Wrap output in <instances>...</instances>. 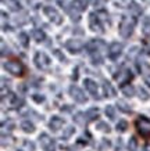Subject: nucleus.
Masks as SVG:
<instances>
[{
	"label": "nucleus",
	"instance_id": "nucleus-1",
	"mask_svg": "<svg viewBox=\"0 0 150 151\" xmlns=\"http://www.w3.org/2000/svg\"><path fill=\"white\" fill-rule=\"evenodd\" d=\"M135 128H136V132L143 139H150V119L149 118H146L145 115L138 116L136 121H135Z\"/></svg>",
	"mask_w": 150,
	"mask_h": 151
},
{
	"label": "nucleus",
	"instance_id": "nucleus-2",
	"mask_svg": "<svg viewBox=\"0 0 150 151\" xmlns=\"http://www.w3.org/2000/svg\"><path fill=\"white\" fill-rule=\"evenodd\" d=\"M3 68L7 72L11 73V75H14V76H22L24 72H25V67L18 60H9V61H6L3 64Z\"/></svg>",
	"mask_w": 150,
	"mask_h": 151
},
{
	"label": "nucleus",
	"instance_id": "nucleus-3",
	"mask_svg": "<svg viewBox=\"0 0 150 151\" xmlns=\"http://www.w3.org/2000/svg\"><path fill=\"white\" fill-rule=\"evenodd\" d=\"M133 28H135V19L132 17H124L121 19V24H120V35L124 39H128L133 32Z\"/></svg>",
	"mask_w": 150,
	"mask_h": 151
},
{
	"label": "nucleus",
	"instance_id": "nucleus-4",
	"mask_svg": "<svg viewBox=\"0 0 150 151\" xmlns=\"http://www.w3.org/2000/svg\"><path fill=\"white\" fill-rule=\"evenodd\" d=\"M39 144H41L43 151H56L57 148V143L53 137H50L47 133H42L39 136Z\"/></svg>",
	"mask_w": 150,
	"mask_h": 151
},
{
	"label": "nucleus",
	"instance_id": "nucleus-5",
	"mask_svg": "<svg viewBox=\"0 0 150 151\" xmlns=\"http://www.w3.org/2000/svg\"><path fill=\"white\" fill-rule=\"evenodd\" d=\"M70 96L74 99V101H77L79 104H85L88 101V97L85 94V92L82 90L81 87L75 86V85H71L70 86Z\"/></svg>",
	"mask_w": 150,
	"mask_h": 151
},
{
	"label": "nucleus",
	"instance_id": "nucleus-6",
	"mask_svg": "<svg viewBox=\"0 0 150 151\" xmlns=\"http://www.w3.org/2000/svg\"><path fill=\"white\" fill-rule=\"evenodd\" d=\"M124 50V45L122 43H118V42H113L111 45L109 46L107 49V54H109V58L110 60H117L121 55Z\"/></svg>",
	"mask_w": 150,
	"mask_h": 151
},
{
	"label": "nucleus",
	"instance_id": "nucleus-7",
	"mask_svg": "<svg viewBox=\"0 0 150 151\" xmlns=\"http://www.w3.org/2000/svg\"><path fill=\"white\" fill-rule=\"evenodd\" d=\"M35 65H36L39 69H47L50 67V58L45 53H42V51H38L36 54H35Z\"/></svg>",
	"mask_w": 150,
	"mask_h": 151
},
{
	"label": "nucleus",
	"instance_id": "nucleus-8",
	"mask_svg": "<svg viewBox=\"0 0 150 151\" xmlns=\"http://www.w3.org/2000/svg\"><path fill=\"white\" fill-rule=\"evenodd\" d=\"M89 27L93 32H103V21L100 19L97 13H92L89 15Z\"/></svg>",
	"mask_w": 150,
	"mask_h": 151
},
{
	"label": "nucleus",
	"instance_id": "nucleus-9",
	"mask_svg": "<svg viewBox=\"0 0 150 151\" xmlns=\"http://www.w3.org/2000/svg\"><path fill=\"white\" fill-rule=\"evenodd\" d=\"M106 49V43L101 39H93V40L88 42L86 45V50L93 54V53H100L101 50H104Z\"/></svg>",
	"mask_w": 150,
	"mask_h": 151
},
{
	"label": "nucleus",
	"instance_id": "nucleus-10",
	"mask_svg": "<svg viewBox=\"0 0 150 151\" xmlns=\"http://www.w3.org/2000/svg\"><path fill=\"white\" fill-rule=\"evenodd\" d=\"M43 13L46 14V17H47V18H49L51 22H54V24H61V21H63V17L60 15V13L54 9V7L46 6L45 9H43Z\"/></svg>",
	"mask_w": 150,
	"mask_h": 151
},
{
	"label": "nucleus",
	"instance_id": "nucleus-11",
	"mask_svg": "<svg viewBox=\"0 0 150 151\" xmlns=\"http://www.w3.org/2000/svg\"><path fill=\"white\" fill-rule=\"evenodd\" d=\"M82 47H83V43H82L79 39H70V40L65 42V49H67L70 53H72V54L79 53V51L82 50Z\"/></svg>",
	"mask_w": 150,
	"mask_h": 151
},
{
	"label": "nucleus",
	"instance_id": "nucleus-12",
	"mask_svg": "<svg viewBox=\"0 0 150 151\" xmlns=\"http://www.w3.org/2000/svg\"><path fill=\"white\" fill-rule=\"evenodd\" d=\"M83 86H85L88 93H89L93 99L99 100L100 97H99V92H97V83H96L93 79H85V81H83Z\"/></svg>",
	"mask_w": 150,
	"mask_h": 151
},
{
	"label": "nucleus",
	"instance_id": "nucleus-13",
	"mask_svg": "<svg viewBox=\"0 0 150 151\" xmlns=\"http://www.w3.org/2000/svg\"><path fill=\"white\" fill-rule=\"evenodd\" d=\"M64 124H65V121L63 118H60V116H51V119H50V122H49V128L51 130L57 132V130H60V129L63 128Z\"/></svg>",
	"mask_w": 150,
	"mask_h": 151
},
{
	"label": "nucleus",
	"instance_id": "nucleus-14",
	"mask_svg": "<svg viewBox=\"0 0 150 151\" xmlns=\"http://www.w3.org/2000/svg\"><path fill=\"white\" fill-rule=\"evenodd\" d=\"M3 3L7 6V9L11 10V11H20L21 10V6H20L18 0H3Z\"/></svg>",
	"mask_w": 150,
	"mask_h": 151
},
{
	"label": "nucleus",
	"instance_id": "nucleus-15",
	"mask_svg": "<svg viewBox=\"0 0 150 151\" xmlns=\"http://www.w3.org/2000/svg\"><path fill=\"white\" fill-rule=\"evenodd\" d=\"M103 90H104V96L106 97H114L115 96V89L111 86V83L104 81L103 82Z\"/></svg>",
	"mask_w": 150,
	"mask_h": 151
},
{
	"label": "nucleus",
	"instance_id": "nucleus-16",
	"mask_svg": "<svg viewBox=\"0 0 150 151\" xmlns=\"http://www.w3.org/2000/svg\"><path fill=\"white\" fill-rule=\"evenodd\" d=\"M20 126H21V129H22V132H25V133H33L35 132V129H36L35 128V125L32 124L31 121H22Z\"/></svg>",
	"mask_w": 150,
	"mask_h": 151
},
{
	"label": "nucleus",
	"instance_id": "nucleus-17",
	"mask_svg": "<svg viewBox=\"0 0 150 151\" xmlns=\"http://www.w3.org/2000/svg\"><path fill=\"white\" fill-rule=\"evenodd\" d=\"M71 6H72V9H75L77 11H83V10L86 9V0H72L71 1Z\"/></svg>",
	"mask_w": 150,
	"mask_h": 151
},
{
	"label": "nucleus",
	"instance_id": "nucleus-18",
	"mask_svg": "<svg viewBox=\"0 0 150 151\" xmlns=\"http://www.w3.org/2000/svg\"><path fill=\"white\" fill-rule=\"evenodd\" d=\"M115 105H117V108H118L120 111H122V112H125V114H131V112H132V108L129 107V104H128L127 101L118 100Z\"/></svg>",
	"mask_w": 150,
	"mask_h": 151
},
{
	"label": "nucleus",
	"instance_id": "nucleus-19",
	"mask_svg": "<svg viewBox=\"0 0 150 151\" xmlns=\"http://www.w3.org/2000/svg\"><path fill=\"white\" fill-rule=\"evenodd\" d=\"M14 143H15V139H14L13 136H10V134L6 136V133H1V146L3 147L14 146Z\"/></svg>",
	"mask_w": 150,
	"mask_h": 151
},
{
	"label": "nucleus",
	"instance_id": "nucleus-20",
	"mask_svg": "<svg viewBox=\"0 0 150 151\" xmlns=\"http://www.w3.org/2000/svg\"><path fill=\"white\" fill-rule=\"evenodd\" d=\"M72 118H74V122L78 124V125H86L88 124V119H86L85 112H77Z\"/></svg>",
	"mask_w": 150,
	"mask_h": 151
},
{
	"label": "nucleus",
	"instance_id": "nucleus-21",
	"mask_svg": "<svg viewBox=\"0 0 150 151\" xmlns=\"http://www.w3.org/2000/svg\"><path fill=\"white\" fill-rule=\"evenodd\" d=\"M10 104L13 105V107H22L24 105V100L21 99V97H18L17 94H11L10 93Z\"/></svg>",
	"mask_w": 150,
	"mask_h": 151
},
{
	"label": "nucleus",
	"instance_id": "nucleus-22",
	"mask_svg": "<svg viewBox=\"0 0 150 151\" xmlns=\"http://www.w3.org/2000/svg\"><path fill=\"white\" fill-rule=\"evenodd\" d=\"M85 115H86V119H88V122H92V121H95L97 116H99V110L97 108H89V110L85 112Z\"/></svg>",
	"mask_w": 150,
	"mask_h": 151
},
{
	"label": "nucleus",
	"instance_id": "nucleus-23",
	"mask_svg": "<svg viewBox=\"0 0 150 151\" xmlns=\"http://www.w3.org/2000/svg\"><path fill=\"white\" fill-rule=\"evenodd\" d=\"M32 37H33L36 42H43L46 39V35L43 31H41V29H33V31H32Z\"/></svg>",
	"mask_w": 150,
	"mask_h": 151
},
{
	"label": "nucleus",
	"instance_id": "nucleus-24",
	"mask_svg": "<svg viewBox=\"0 0 150 151\" xmlns=\"http://www.w3.org/2000/svg\"><path fill=\"white\" fill-rule=\"evenodd\" d=\"M121 92H122L127 97H132L133 94H135V87L132 86V85H122Z\"/></svg>",
	"mask_w": 150,
	"mask_h": 151
},
{
	"label": "nucleus",
	"instance_id": "nucleus-25",
	"mask_svg": "<svg viewBox=\"0 0 150 151\" xmlns=\"http://www.w3.org/2000/svg\"><path fill=\"white\" fill-rule=\"evenodd\" d=\"M18 42L22 45L24 47H28L29 46V35L25 33V32H21L18 35Z\"/></svg>",
	"mask_w": 150,
	"mask_h": 151
},
{
	"label": "nucleus",
	"instance_id": "nucleus-26",
	"mask_svg": "<svg viewBox=\"0 0 150 151\" xmlns=\"http://www.w3.org/2000/svg\"><path fill=\"white\" fill-rule=\"evenodd\" d=\"M136 93H138V97H139L142 101L149 100L150 94L147 93V90H145V89H143V87H138V89H136Z\"/></svg>",
	"mask_w": 150,
	"mask_h": 151
},
{
	"label": "nucleus",
	"instance_id": "nucleus-27",
	"mask_svg": "<svg viewBox=\"0 0 150 151\" xmlns=\"http://www.w3.org/2000/svg\"><path fill=\"white\" fill-rule=\"evenodd\" d=\"M128 128H129V124H128L127 121H118V124H117V132L120 133H124V132H127Z\"/></svg>",
	"mask_w": 150,
	"mask_h": 151
},
{
	"label": "nucleus",
	"instance_id": "nucleus-28",
	"mask_svg": "<svg viewBox=\"0 0 150 151\" xmlns=\"http://www.w3.org/2000/svg\"><path fill=\"white\" fill-rule=\"evenodd\" d=\"M139 144H138V139L136 137H131L128 142V150L129 151H138Z\"/></svg>",
	"mask_w": 150,
	"mask_h": 151
},
{
	"label": "nucleus",
	"instance_id": "nucleus-29",
	"mask_svg": "<svg viewBox=\"0 0 150 151\" xmlns=\"http://www.w3.org/2000/svg\"><path fill=\"white\" fill-rule=\"evenodd\" d=\"M142 31H143V33H145L146 36H150V17H147V18L143 21Z\"/></svg>",
	"mask_w": 150,
	"mask_h": 151
},
{
	"label": "nucleus",
	"instance_id": "nucleus-30",
	"mask_svg": "<svg viewBox=\"0 0 150 151\" xmlns=\"http://www.w3.org/2000/svg\"><path fill=\"white\" fill-rule=\"evenodd\" d=\"M74 133H75V128L74 126H67V128L64 129V133H63V139L64 140H67L72 136Z\"/></svg>",
	"mask_w": 150,
	"mask_h": 151
},
{
	"label": "nucleus",
	"instance_id": "nucleus-31",
	"mask_svg": "<svg viewBox=\"0 0 150 151\" xmlns=\"http://www.w3.org/2000/svg\"><path fill=\"white\" fill-rule=\"evenodd\" d=\"M96 129H97V130H101V132H106V133H110V130H111L109 125L106 124V122H101V121H100V122H97Z\"/></svg>",
	"mask_w": 150,
	"mask_h": 151
},
{
	"label": "nucleus",
	"instance_id": "nucleus-32",
	"mask_svg": "<svg viewBox=\"0 0 150 151\" xmlns=\"http://www.w3.org/2000/svg\"><path fill=\"white\" fill-rule=\"evenodd\" d=\"M104 111H106V115H107L111 121H114V119H115V110H114L113 105H107Z\"/></svg>",
	"mask_w": 150,
	"mask_h": 151
},
{
	"label": "nucleus",
	"instance_id": "nucleus-33",
	"mask_svg": "<svg viewBox=\"0 0 150 151\" xmlns=\"http://www.w3.org/2000/svg\"><path fill=\"white\" fill-rule=\"evenodd\" d=\"M129 9L133 11V13L136 14V15H139V14H142V7L141 6H138L136 3H131V6H129Z\"/></svg>",
	"mask_w": 150,
	"mask_h": 151
},
{
	"label": "nucleus",
	"instance_id": "nucleus-34",
	"mask_svg": "<svg viewBox=\"0 0 150 151\" xmlns=\"http://www.w3.org/2000/svg\"><path fill=\"white\" fill-rule=\"evenodd\" d=\"M1 126H3V129H4V130L7 129V130L10 132V130H13V129L15 128V124H14L13 121H7V122H3V125H1Z\"/></svg>",
	"mask_w": 150,
	"mask_h": 151
},
{
	"label": "nucleus",
	"instance_id": "nucleus-35",
	"mask_svg": "<svg viewBox=\"0 0 150 151\" xmlns=\"http://www.w3.org/2000/svg\"><path fill=\"white\" fill-rule=\"evenodd\" d=\"M68 13H70V15H71V19H72V21H75V22H78V21L81 19V17H79V14L77 13V10H75V9H74V11L68 10Z\"/></svg>",
	"mask_w": 150,
	"mask_h": 151
},
{
	"label": "nucleus",
	"instance_id": "nucleus-36",
	"mask_svg": "<svg viewBox=\"0 0 150 151\" xmlns=\"http://www.w3.org/2000/svg\"><path fill=\"white\" fill-rule=\"evenodd\" d=\"M110 146H111L110 140H107V139H103V140H101V144H100V147H99V151H103L104 148H109Z\"/></svg>",
	"mask_w": 150,
	"mask_h": 151
},
{
	"label": "nucleus",
	"instance_id": "nucleus-37",
	"mask_svg": "<svg viewBox=\"0 0 150 151\" xmlns=\"http://www.w3.org/2000/svg\"><path fill=\"white\" fill-rule=\"evenodd\" d=\"M24 147H27L29 151H35V144L31 140H24Z\"/></svg>",
	"mask_w": 150,
	"mask_h": 151
},
{
	"label": "nucleus",
	"instance_id": "nucleus-38",
	"mask_svg": "<svg viewBox=\"0 0 150 151\" xmlns=\"http://www.w3.org/2000/svg\"><path fill=\"white\" fill-rule=\"evenodd\" d=\"M15 22H17V25H24V24L27 22V14H22L21 17H17Z\"/></svg>",
	"mask_w": 150,
	"mask_h": 151
},
{
	"label": "nucleus",
	"instance_id": "nucleus-39",
	"mask_svg": "<svg viewBox=\"0 0 150 151\" xmlns=\"http://www.w3.org/2000/svg\"><path fill=\"white\" fill-rule=\"evenodd\" d=\"M10 53V49L7 46H6V43L3 40H1V55H3V57H4L6 54H9Z\"/></svg>",
	"mask_w": 150,
	"mask_h": 151
},
{
	"label": "nucleus",
	"instance_id": "nucleus-40",
	"mask_svg": "<svg viewBox=\"0 0 150 151\" xmlns=\"http://www.w3.org/2000/svg\"><path fill=\"white\" fill-rule=\"evenodd\" d=\"M32 99L36 101V103H43V101H45V96H39V94H33Z\"/></svg>",
	"mask_w": 150,
	"mask_h": 151
},
{
	"label": "nucleus",
	"instance_id": "nucleus-41",
	"mask_svg": "<svg viewBox=\"0 0 150 151\" xmlns=\"http://www.w3.org/2000/svg\"><path fill=\"white\" fill-rule=\"evenodd\" d=\"M54 54L57 55V57H59L60 61H65V57H64V54H61V53H60L59 50H54Z\"/></svg>",
	"mask_w": 150,
	"mask_h": 151
},
{
	"label": "nucleus",
	"instance_id": "nucleus-42",
	"mask_svg": "<svg viewBox=\"0 0 150 151\" xmlns=\"http://www.w3.org/2000/svg\"><path fill=\"white\" fill-rule=\"evenodd\" d=\"M78 144H82V146H86L88 142H86V140H83V137H79V139H78Z\"/></svg>",
	"mask_w": 150,
	"mask_h": 151
},
{
	"label": "nucleus",
	"instance_id": "nucleus-43",
	"mask_svg": "<svg viewBox=\"0 0 150 151\" xmlns=\"http://www.w3.org/2000/svg\"><path fill=\"white\" fill-rule=\"evenodd\" d=\"M145 82L150 86V75H145Z\"/></svg>",
	"mask_w": 150,
	"mask_h": 151
},
{
	"label": "nucleus",
	"instance_id": "nucleus-44",
	"mask_svg": "<svg viewBox=\"0 0 150 151\" xmlns=\"http://www.w3.org/2000/svg\"><path fill=\"white\" fill-rule=\"evenodd\" d=\"M143 151H150V144H146L145 146V150Z\"/></svg>",
	"mask_w": 150,
	"mask_h": 151
},
{
	"label": "nucleus",
	"instance_id": "nucleus-45",
	"mask_svg": "<svg viewBox=\"0 0 150 151\" xmlns=\"http://www.w3.org/2000/svg\"><path fill=\"white\" fill-rule=\"evenodd\" d=\"M65 150H67V151H72V147H67Z\"/></svg>",
	"mask_w": 150,
	"mask_h": 151
},
{
	"label": "nucleus",
	"instance_id": "nucleus-46",
	"mask_svg": "<svg viewBox=\"0 0 150 151\" xmlns=\"http://www.w3.org/2000/svg\"><path fill=\"white\" fill-rule=\"evenodd\" d=\"M17 151H24V150H17Z\"/></svg>",
	"mask_w": 150,
	"mask_h": 151
}]
</instances>
